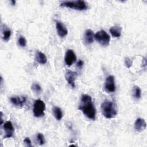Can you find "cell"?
Instances as JSON below:
<instances>
[{
  "mask_svg": "<svg viewBox=\"0 0 147 147\" xmlns=\"http://www.w3.org/2000/svg\"><path fill=\"white\" fill-rule=\"evenodd\" d=\"M37 141H38V143L40 145H42L45 143L44 137V135L42 133H39L37 134Z\"/></svg>",
  "mask_w": 147,
  "mask_h": 147,
  "instance_id": "cell-20",
  "label": "cell"
},
{
  "mask_svg": "<svg viewBox=\"0 0 147 147\" xmlns=\"http://www.w3.org/2000/svg\"><path fill=\"white\" fill-rule=\"evenodd\" d=\"M100 108L102 114L106 118H114L117 114V107L113 102L106 100L102 103Z\"/></svg>",
  "mask_w": 147,
  "mask_h": 147,
  "instance_id": "cell-2",
  "label": "cell"
},
{
  "mask_svg": "<svg viewBox=\"0 0 147 147\" xmlns=\"http://www.w3.org/2000/svg\"><path fill=\"white\" fill-rule=\"evenodd\" d=\"M52 112H53V116L57 120L59 121L62 118L63 113H62L60 107H57V106H54L52 109Z\"/></svg>",
  "mask_w": 147,
  "mask_h": 147,
  "instance_id": "cell-17",
  "label": "cell"
},
{
  "mask_svg": "<svg viewBox=\"0 0 147 147\" xmlns=\"http://www.w3.org/2000/svg\"><path fill=\"white\" fill-rule=\"evenodd\" d=\"M18 44L21 47H25L26 45V40L25 39V38L24 36H21L18 40Z\"/></svg>",
  "mask_w": 147,
  "mask_h": 147,
  "instance_id": "cell-21",
  "label": "cell"
},
{
  "mask_svg": "<svg viewBox=\"0 0 147 147\" xmlns=\"http://www.w3.org/2000/svg\"><path fill=\"white\" fill-rule=\"evenodd\" d=\"M105 90L109 93L113 92L115 90V84L114 77L113 75H109L106 78L105 83Z\"/></svg>",
  "mask_w": 147,
  "mask_h": 147,
  "instance_id": "cell-6",
  "label": "cell"
},
{
  "mask_svg": "<svg viewBox=\"0 0 147 147\" xmlns=\"http://www.w3.org/2000/svg\"><path fill=\"white\" fill-rule=\"evenodd\" d=\"M3 128L5 131L4 138H10L13 136L14 129L11 121H6L3 123Z\"/></svg>",
  "mask_w": 147,
  "mask_h": 147,
  "instance_id": "cell-7",
  "label": "cell"
},
{
  "mask_svg": "<svg viewBox=\"0 0 147 147\" xmlns=\"http://www.w3.org/2000/svg\"><path fill=\"white\" fill-rule=\"evenodd\" d=\"M2 38L4 41H8L9 40L10 36H11V30L9 28L6 27L4 25V27L2 28Z\"/></svg>",
  "mask_w": 147,
  "mask_h": 147,
  "instance_id": "cell-16",
  "label": "cell"
},
{
  "mask_svg": "<svg viewBox=\"0 0 147 147\" xmlns=\"http://www.w3.org/2000/svg\"><path fill=\"white\" fill-rule=\"evenodd\" d=\"M146 123L145 121L141 118H138L136 119L134 123L135 129L137 131H141L146 129Z\"/></svg>",
  "mask_w": 147,
  "mask_h": 147,
  "instance_id": "cell-12",
  "label": "cell"
},
{
  "mask_svg": "<svg viewBox=\"0 0 147 147\" xmlns=\"http://www.w3.org/2000/svg\"><path fill=\"white\" fill-rule=\"evenodd\" d=\"M78 76V74L76 72L72 71H68L65 74V78L68 84L71 85L72 88L75 87V81Z\"/></svg>",
  "mask_w": 147,
  "mask_h": 147,
  "instance_id": "cell-9",
  "label": "cell"
},
{
  "mask_svg": "<svg viewBox=\"0 0 147 147\" xmlns=\"http://www.w3.org/2000/svg\"><path fill=\"white\" fill-rule=\"evenodd\" d=\"M11 3H12L13 5H14L15 3H16V1H13V0L11 1Z\"/></svg>",
  "mask_w": 147,
  "mask_h": 147,
  "instance_id": "cell-25",
  "label": "cell"
},
{
  "mask_svg": "<svg viewBox=\"0 0 147 147\" xmlns=\"http://www.w3.org/2000/svg\"><path fill=\"white\" fill-rule=\"evenodd\" d=\"M121 28L119 26L115 25L110 28L109 31L111 34L114 37H119L121 34Z\"/></svg>",
  "mask_w": 147,
  "mask_h": 147,
  "instance_id": "cell-15",
  "label": "cell"
},
{
  "mask_svg": "<svg viewBox=\"0 0 147 147\" xmlns=\"http://www.w3.org/2000/svg\"><path fill=\"white\" fill-rule=\"evenodd\" d=\"M94 38L101 45L106 47L110 41V36L103 30H100L96 33Z\"/></svg>",
  "mask_w": 147,
  "mask_h": 147,
  "instance_id": "cell-4",
  "label": "cell"
},
{
  "mask_svg": "<svg viewBox=\"0 0 147 147\" xmlns=\"http://www.w3.org/2000/svg\"><path fill=\"white\" fill-rule=\"evenodd\" d=\"M133 95L136 99H140L141 96V90L138 86H134L133 88Z\"/></svg>",
  "mask_w": 147,
  "mask_h": 147,
  "instance_id": "cell-18",
  "label": "cell"
},
{
  "mask_svg": "<svg viewBox=\"0 0 147 147\" xmlns=\"http://www.w3.org/2000/svg\"><path fill=\"white\" fill-rule=\"evenodd\" d=\"M31 89L32 91L37 94H39L42 91V88L41 86L37 83H33L31 86Z\"/></svg>",
  "mask_w": 147,
  "mask_h": 147,
  "instance_id": "cell-19",
  "label": "cell"
},
{
  "mask_svg": "<svg viewBox=\"0 0 147 147\" xmlns=\"http://www.w3.org/2000/svg\"><path fill=\"white\" fill-rule=\"evenodd\" d=\"M132 60H131L129 57H126L125 59V64L127 68H130L132 65Z\"/></svg>",
  "mask_w": 147,
  "mask_h": 147,
  "instance_id": "cell-22",
  "label": "cell"
},
{
  "mask_svg": "<svg viewBox=\"0 0 147 147\" xmlns=\"http://www.w3.org/2000/svg\"><path fill=\"white\" fill-rule=\"evenodd\" d=\"M45 105L41 99L36 100L33 105V114L36 117H41L44 115Z\"/></svg>",
  "mask_w": 147,
  "mask_h": 147,
  "instance_id": "cell-5",
  "label": "cell"
},
{
  "mask_svg": "<svg viewBox=\"0 0 147 147\" xmlns=\"http://www.w3.org/2000/svg\"><path fill=\"white\" fill-rule=\"evenodd\" d=\"M94 33L93 31L91 29H87L85 32L84 39V41L87 44H90L93 42L94 38Z\"/></svg>",
  "mask_w": 147,
  "mask_h": 147,
  "instance_id": "cell-13",
  "label": "cell"
},
{
  "mask_svg": "<svg viewBox=\"0 0 147 147\" xmlns=\"http://www.w3.org/2000/svg\"><path fill=\"white\" fill-rule=\"evenodd\" d=\"M75 145H69V146H75Z\"/></svg>",
  "mask_w": 147,
  "mask_h": 147,
  "instance_id": "cell-26",
  "label": "cell"
},
{
  "mask_svg": "<svg viewBox=\"0 0 147 147\" xmlns=\"http://www.w3.org/2000/svg\"><path fill=\"white\" fill-rule=\"evenodd\" d=\"M24 142L25 143V144L28 146H31L32 144H31V141L30 140V139L28 137H26L24 139Z\"/></svg>",
  "mask_w": 147,
  "mask_h": 147,
  "instance_id": "cell-23",
  "label": "cell"
},
{
  "mask_svg": "<svg viewBox=\"0 0 147 147\" xmlns=\"http://www.w3.org/2000/svg\"><path fill=\"white\" fill-rule=\"evenodd\" d=\"M56 29L58 35L63 38L67 35L68 34V30L67 29L66 27L60 21H56Z\"/></svg>",
  "mask_w": 147,
  "mask_h": 147,
  "instance_id": "cell-11",
  "label": "cell"
},
{
  "mask_svg": "<svg viewBox=\"0 0 147 147\" xmlns=\"http://www.w3.org/2000/svg\"><path fill=\"white\" fill-rule=\"evenodd\" d=\"M61 6H65L67 7L74 9L78 10H86L88 8V6L84 1H64L62 2L60 4Z\"/></svg>",
  "mask_w": 147,
  "mask_h": 147,
  "instance_id": "cell-3",
  "label": "cell"
},
{
  "mask_svg": "<svg viewBox=\"0 0 147 147\" xmlns=\"http://www.w3.org/2000/svg\"><path fill=\"white\" fill-rule=\"evenodd\" d=\"M83 61L82 60H79L78 61V62L77 63V66L79 68H82L83 67Z\"/></svg>",
  "mask_w": 147,
  "mask_h": 147,
  "instance_id": "cell-24",
  "label": "cell"
},
{
  "mask_svg": "<svg viewBox=\"0 0 147 147\" xmlns=\"http://www.w3.org/2000/svg\"><path fill=\"white\" fill-rule=\"evenodd\" d=\"M76 60V56L75 52L71 50L68 49L65 53V63L67 66H71Z\"/></svg>",
  "mask_w": 147,
  "mask_h": 147,
  "instance_id": "cell-8",
  "label": "cell"
},
{
  "mask_svg": "<svg viewBox=\"0 0 147 147\" xmlns=\"http://www.w3.org/2000/svg\"><path fill=\"white\" fill-rule=\"evenodd\" d=\"M36 60L41 64H44L47 63V59L44 53L37 51L36 55Z\"/></svg>",
  "mask_w": 147,
  "mask_h": 147,
  "instance_id": "cell-14",
  "label": "cell"
},
{
  "mask_svg": "<svg viewBox=\"0 0 147 147\" xmlns=\"http://www.w3.org/2000/svg\"><path fill=\"white\" fill-rule=\"evenodd\" d=\"M10 102L11 103L17 107H22L26 102L25 96H13L10 98Z\"/></svg>",
  "mask_w": 147,
  "mask_h": 147,
  "instance_id": "cell-10",
  "label": "cell"
},
{
  "mask_svg": "<svg viewBox=\"0 0 147 147\" xmlns=\"http://www.w3.org/2000/svg\"><path fill=\"white\" fill-rule=\"evenodd\" d=\"M81 103L79 106V109L89 119H95L96 116V110L92 102L91 97L87 94H83L81 96Z\"/></svg>",
  "mask_w": 147,
  "mask_h": 147,
  "instance_id": "cell-1",
  "label": "cell"
}]
</instances>
